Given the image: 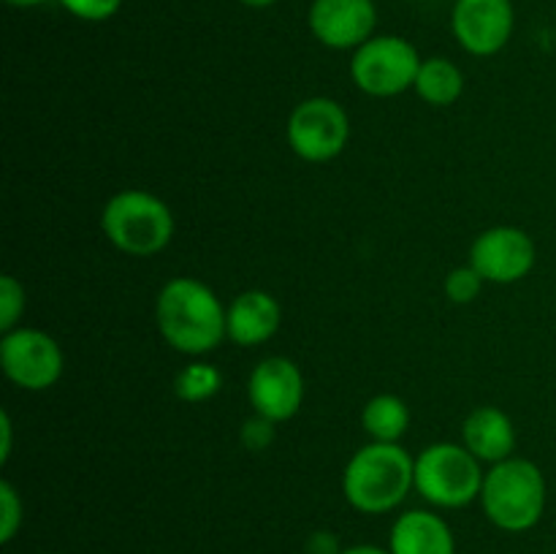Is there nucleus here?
Here are the masks:
<instances>
[{"label": "nucleus", "instance_id": "11", "mask_svg": "<svg viewBox=\"0 0 556 554\" xmlns=\"http://www.w3.org/2000/svg\"><path fill=\"white\" fill-rule=\"evenodd\" d=\"M307 25L324 47L356 52L362 43L375 36L378 27V5L375 0H313Z\"/></svg>", "mask_w": 556, "mask_h": 554}, {"label": "nucleus", "instance_id": "2", "mask_svg": "<svg viewBox=\"0 0 556 554\" xmlns=\"http://www.w3.org/2000/svg\"><path fill=\"white\" fill-rule=\"evenodd\" d=\"M416 489V459L400 443H369L342 470V494L367 516L391 514Z\"/></svg>", "mask_w": 556, "mask_h": 554}, {"label": "nucleus", "instance_id": "5", "mask_svg": "<svg viewBox=\"0 0 556 554\" xmlns=\"http://www.w3.org/2000/svg\"><path fill=\"white\" fill-rule=\"evenodd\" d=\"M481 459L459 443L427 445L416 456V492L434 508H465L481 500Z\"/></svg>", "mask_w": 556, "mask_h": 554}, {"label": "nucleus", "instance_id": "19", "mask_svg": "<svg viewBox=\"0 0 556 554\" xmlns=\"http://www.w3.org/2000/svg\"><path fill=\"white\" fill-rule=\"evenodd\" d=\"M22 519H25V505L20 492L11 481H0V541H14L16 532L22 530Z\"/></svg>", "mask_w": 556, "mask_h": 554}, {"label": "nucleus", "instance_id": "4", "mask_svg": "<svg viewBox=\"0 0 556 554\" xmlns=\"http://www.w3.org/2000/svg\"><path fill=\"white\" fill-rule=\"evenodd\" d=\"M101 231L119 253L152 259L174 239V212L150 190H119L103 204Z\"/></svg>", "mask_w": 556, "mask_h": 554}, {"label": "nucleus", "instance_id": "14", "mask_svg": "<svg viewBox=\"0 0 556 554\" xmlns=\"http://www.w3.org/2000/svg\"><path fill=\"white\" fill-rule=\"evenodd\" d=\"M391 554H456V538L448 521L434 511L413 508L396 516L389 532Z\"/></svg>", "mask_w": 556, "mask_h": 554}, {"label": "nucleus", "instance_id": "3", "mask_svg": "<svg viewBox=\"0 0 556 554\" xmlns=\"http://www.w3.org/2000/svg\"><path fill=\"white\" fill-rule=\"evenodd\" d=\"M486 519L503 532H527L546 511V476L525 456H508L486 470L481 489Z\"/></svg>", "mask_w": 556, "mask_h": 554}, {"label": "nucleus", "instance_id": "1", "mask_svg": "<svg viewBox=\"0 0 556 554\" xmlns=\"http://www.w3.org/2000/svg\"><path fill=\"white\" fill-rule=\"evenodd\" d=\"M226 310L217 293L195 277H174L155 299L161 337L185 356H204L226 340Z\"/></svg>", "mask_w": 556, "mask_h": 554}, {"label": "nucleus", "instance_id": "25", "mask_svg": "<svg viewBox=\"0 0 556 554\" xmlns=\"http://www.w3.org/2000/svg\"><path fill=\"white\" fill-rule=\"evenodd\" d=\"M11 438H14V424H11L9 411L0 413V462H9Z\"/></svg>", "mask_w": 556, "mask_h": 554}, {"label": "nucleus", "instance_id": "23", "mask_svg": "<svg viewBox=\"0 0 556 554\" xmlns=\"http://www.w3.org/2000/svg\"><path fill=\"white\" fill-rule=\"evenodd\" d=\"M275 440V421L264 416H253L242 429V443L250 451H266Z\"/></svg>", "mask_w": 556, "mask_h": 554}, {"label": "nucleus", "instance_id": "22", "mask_svg": "<svg viewBox=\"0 0 556 554\" xmlns=\"http://www.w3.org/2000/svg\"><path fill=\"white\" fill-rule=\"evenodd\" d=\"M58 3L81 22H106L123 9V0H58Z\"/></svg>", "mask_w": 556, "mask_h": 554}, {"label": "nucleus", "instance_id": "26", "mask_svg": "<svg viewBox=\"0 0 556 554\" xmlns=\"http://www.w3.org/2000/svg\"><path fill=\"white\" fill-rule=\"evenodd\" d=\"M340 554H391V552L383 546H375V543H356V546L342 549Z\"/></svg>", "mask_w": 556, "mask_h": 554}, {"label": "nucleus", "instance_id": "24", "mask_svg": "<svg viewBox=\"0 0 556 554\" xmlns=\"http://www.w3.org/2000/svg\"><path fill=\"white\" fill-rule=\"evenodd\" d=\"M342 549L345 546H340V538L329 530L313 532L304 543V554H340Z\"/></svg>", "mask_w": 556, "mask_h": 554}, {"label": "nucleus", "instance_id": "17", "mask_svg": "<svg viewBox=\"0 0 556 554\" xmlns=\"http://www.w3.org/2000/svg\"><path fill=\"white\" fill-rule=\"evenodd\" d=\"M362 427L375 443H400L410 427V407L396 394H378L364 405Z\"/></svg>", "mask_w": 556, "mask_h": 554}, {"label": "nucleus", "instance_id": "27", "mask_svg": "<svg viewBox=\"0 0 556 554\" xmlns=\"http://www.w3.org/2000/svg\"><path fill=\"white\" fill-rule=\"evenodd\" d=\"M11 9H36V5L47 3V0H5Z\"/></svg>", "mask_w": 556, "mask_h": 554}, {"label": "nucleus", "instance_id": "6", "mask_svg": "<svg viewBox=\"0 0 556 554\" xmlns=\"http://www.w3.org/2000/svg\"><path fill=\"white\" fill-rule=\"evenodd\" d=\"M421 54L402 36H372L353 52L351 76L372 98L402 96L416 85Z\"/></svg>", "mask_w": 556, "mask_h": 554}, {"label": "nucleus", "instance_id": "7", "mask_svg": "<svg viewBox=\"0 0 556 554\" xmlns=\"http://www.w3.org/2000/svg\"><path fill=\"white\" fill-rule=\"evenodd\" d=\"M288 144L302 161L326 163L342 155L351 139V117L334 98L315 96L299 103L288 117Z\"/></svg>", "mask_w": 556, "mask_h": 554}, {"label": "nucleus", "instance_id": "20", "mask_svg": "<svg viewBox=\"0 0 556 554\" xmlns=\"http://www.w3.org/2000/svg\"><path fill=\"white\" fill-rule=\"evenodd\" d=\"M22 313H25V288L16 277L3 275V280H0V329H16Z\"/></svg>", "mask_w": 556, "mask_h": 554}, {"label": "nucleus", "instance_id": "21", "mask_svg": "<svg viewBox=\"0 0 556 554\" xmlns=\"http://www.w3.org/2000/svg\"><path fill=\"white\" fill-rule=\"evenodd\" d=\"M481 288H483V277L478 275L470 264L456 266V269H451L448 277H445V297H448L454 304L476 302Z\"/></svg>", "mask_w": 556, "mask_h": 554}, {"label": "nucleus", "instance_id": "13", "mask_svg": "<svg viewBox=\"0 0 556 554\" xmlns=\"http://www.w3.org/2000/svg\"><path fill=\"white\" fill-rule=\"evenodd\" d=\"M282 326V307L269 291H244L228 304L226 331L228 340L242 348H255L269 342Z\"/></svg>", "mask_w": 556, "mask_h": 554}, {"label": "nucleus", "instance_id": "16", "mask_svg": "<svg viewBox=\"0 0 556 554\" xmlns=\"http://www.w3.org/2000/svg\"><path fill=\"white\" fill-rule=\"evenodd\" d=\"M413 90L418 92L424 103L429 106H451L462 98L465 92V74H462L459 65L448 58H429L424 60L421 68H418L416 85Z\"/></svg>", "mask_w": 556, "mask_h": 554}, {"label": "nucleus", "instance_id": "12", "mask_svg": "<svg viewBox=\"0 0 556 554\" xmlns=\"http://www.w3.org/2000/svg\"><path fill=\"white\" fill-rule=\"evenodd\" d=\"M248 396L255 416L269 421H288L304 402V375L296 362L286 356H269L250 373Z\"/></svg>", "mask_w": 556, "mask_h": 554}, {"label": "nucleus", "instance_id": "10", "mask_svg": "<svg viewBox=\"0 0 556 554\" xmlns=\"http://www.w3.org/2000/svg\"><path fill=\"white\" fill-rule=\"evenodd\" d=\"M516 27L510 0H456L451 11V30L465 52L492 58L508 47Z\"/></svg>", "mask_w": 556, "mask_h": 554}, {"label": "nucleus", "instance_id": "18", "mask_svg": "<svg viewBox=\"0 0 556 554\" xmlns=\"http://www.w3.org/2000/svg\"><path fill=\"white\" fill-rule=\"evenodd\" d=\"M223 389V375L215 364L210 362H193L185 364L182 369L174 378V394L179 396L182 402H206Z\"/></svg>", "mask_w": 556, "mask_h": 554}, {"label": "nucleus", "instance_id": "15", "mask_svg": "<svg viewBox=\"0 0 556 554\" xmlns=\"http://www.w3.org/2000/svg\"><path fill=\"white\" fill-rule=\"evenodd\" d=\"M462 445L481 462H497L514 456L516 427L505 411L494 405L476 407L462 424Z\"/></svg>", "mask_w": 556, "mask_h": 554}, {"label": "nucleus", "instance_id": "8", "mask_svg": "<svg viewBox=\"0 0 556 554\" xmlns=\"http://www.w3.org/2000/svg\"><path fill=\"white\" fill-rule=\"evenodd\" d=\"M0 367L14 386L25 391H47L63 378L65 356L52 335L30 326L3 331Z\"/></svg>", "mask_w": 556, "mask_h": 554}, {"label": "nucleus", "instance_id": "28", "mask_svg": "<svg viewBox=\"0 0 556 554\" xmlns=\"http://www.w3.org/2000/svg\"><path fill=\"white\" fill-rule=\"evenodd\" d=\"M242 5H248V9H269V5L280 3V0H239Z\"/></svg>", "mask_w": 556, "mask_h": 554}, {"label": "nucleus", "instance_id": "9", "mask_svg": "<svg viewBox=\"0 0 556 554\" xmlns=\"http://www.w3.org/2000/svg\"><path fill=\"white\" fill-rule=\"evenodd\" d=\"M538 259L535 242L530 234L519 226H494L478 234L470 244V261L467 264L483 277V282H510L525 280L532 272Z\"/></svg>", "mask_w": 556, "mask_h": 554}]
</instances>
